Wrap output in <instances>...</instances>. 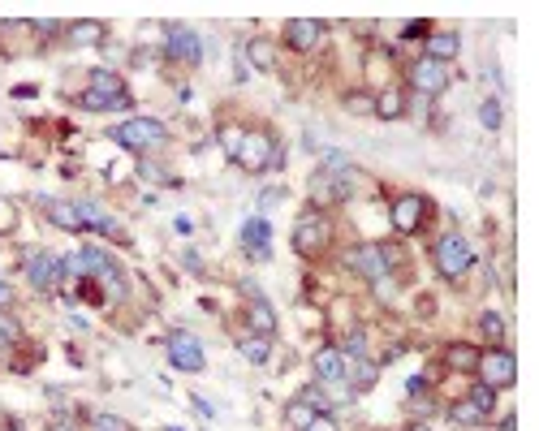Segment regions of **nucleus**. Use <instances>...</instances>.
<instances>
[{"label": "nucleus", "mask_w": 539, "mask_h": 431, "mask_svg": "<svg viewBox=\"0 0 539 431\" xmlns=\"http://www.w3.org/2000/svg\"><path fill=\"white\" fill-rule=\"evenodd\" d=\"M298 397L307 401V406L315 410V415H332V397H328V388H324V384H315V380H310L307 388L298 393Z\"/></svg>", "instance_id": "nucleus-28"}, {"label": "nucleus", "mask_w": 539, "mask_h": 431, "mask_svg": "<svg viewBox=\"0 0 539 431\" xmlns=\"http://www.w3.org/2000/svg\"><path fill=\"white\" fill-rule=\"evenodd\" d=\"M5 431H22V427H17V423H9V427H5Z\"/></svg>", "instance_id": "nucleus-43"}, {"label": "nucleus", "mask_w": 539, "mask_h": 431, "mask_svg": "<svg viewBox=\"0 0 539 431\" xmlns=\"http://www.w3.org/2000/svg\"><path fill=\"white\" fill-rule=\"evenodd\" d=\"M402 259H406V255H397V246H389V242H359V246L345 250V267H350L354 276H362L367 285L392 276Z\"/></svg>", "instance_id": "nucleus-2"}, {"label": "nucleus", "mask_w": 539, "mask_h": 431, "mask_svg": "<svg viewBox=\"0 0 539 431\" xmlns=\"http://www.w3.org/2000/svg\"><path fill=\"white\" fill-rule=\"evenodd\" d=\"M479 354H483V349L471 346V341H449V346L441 349V363H444V371H453V376H474Z\"/></svg>", "instance_id": "nucleus-16"}, {"label": "nucleus", "mask_w": 539, "mask_h": 431, "mask_svg": "<svg viewBox=\"0 0 539 431\" xmlns=\"http://www.w3.org/2000/svg\"><path fill=\"white\" fill-rule=\"evenodd\" d=\"M345 113H354V116L371 113V91H350V95H345Z\"/></svg>", "instance_id": "nucleus-33"}, {"label": "nucleus", "mask_w": 539, "mask_h": 431, "mask_svg": "<svg viewBox=\"0 0 539 431\" xmlns=\"http://www.w3.org/2000/svg\"><path fill=\"white\" fill-rule=\"evenodd\" d=\"M108 138H113L117 147H126V151H134V155H143V151H151V147H164V143H168V130H164L160 116H130V121L113 125V130H108Z\"/></svg>", "instance_id": "nucleus-6"}, {"label": "nucleus", "mask_w": 539, "mask_h": 431, "mask_svg": "<svg viewBox=\"0 0 539 431\" xmlns=\"http://www.w3.org/2000/svg\"><path fill=\"white\" fill-rule=\"evenodd\" d=\"M328 242H332V216H328L324 207H310L307 203L294 225V250L302 259H320L328 250Z\"/></svg>", "instance_id": "nucleus-5"}, {"label": "nucleus", "mask_w": 539, "mask_h": 431, "mask_svg": "<svg viewBox=\"0 0 539 431\" xmlns=\"http://www.w3.org/2000/svg\"><path fill=\"white\" fill-rule=\"evenodd\" d=\"M479 125H483V130H501V125H505V108H501V100L479 104Z\"/></svg>", "instance_id": "nucleus-29"}, {"label": "nucleus", "mask_w": 539, "mask_h": 431, "mask_svg": "<svg viewBox=\"0 0 539 431\" xmlns=\"http://www.w3.org/2000/svg\"><path fill=\"white\" fill-rule=\"evenodd\" d=\"M66 39L74 48H99V44L108 39V26H104L99 17H82V22H69L66 26Z\"/></svg>", "instance_id": "nucleus-18"}, {"label": "nucleus", "mask_w": 539, "mask_h": 431, "mask_svg": "<svg viewBox=\"0 0 539 431\" xmlns=\"http://www.w3.org/2000/svg\"><path fill=\"white\" fill-rule=\"evenodd\" d=\"M44 212H48V220H52V225H56L61 233H82L78 203H69V199H48V203H44Z\"/></svg>", "instance_id": "nucleus-22"}, {"label": "nucleus", "mask_w": 539, "mask_h": 431, "mask_svg": "<svg viewBox=\"0 0 539 431\" xmlns=\"http://www.w3.org/2000/svg\"><path fill=\"white\" fill-rule=\"evenodd\" d=\"M423 35H432V22H423V17H419V22H410L406 31H402V44H406V39H423Z\"/></svg>", "instance_id": "nucleus-36"}, {"label": "nucleus", "mask_w": 539, "mask_h": 431, "mask_svg": "<svg viewBox=\"0 0 539 431\" xmlns=\"http://www.w3.org/2000/svg\"><path fill=\"white\" fill-rule=\"evenodd\" d=\"M22 341V324L9 311H0V346H17Z\"/></svg>", "instance_id": "nucleus-32"}, {"label": "nucleus", "mask_w": 539, "mask_h": 431, "mask_svg": "<svg viewBox=\"0 0 539 431\" xmlns=\"http://www.w3.org/2000/svg\"><path fill=\"white\" fill-rule=\"evenodd\" d=\"M307 431H337V423H332V415H320L315 423H310Z\"/></svg>", "instance_id": "nucleus-39"}, {"label": "nucleus", "mask_w": 539, "mask_h": 431, "mask_svg": "<svg viewBox=\"0 0 539 431\" xmlns=\"http://www.w3.org/2000/svg\"><path fill=\"white\" fill-rule=\"evenodd\" d=\"M458 52H462V35L458 31H432L427 35V44H423V56L441 61V65H449Z\"/></svg>", "instance_id": "nucleus-20"}, {"label": "nucleus", "mask_w": 539, "mask_h": 431, "mask_svg": "<svg viewBox=\"0 0 539 431\" xmlns=\"http://www.w3.org/2000/svg\"><path fill=\"white\" fill-rule=\"evenodd\" d=\"M246 61L259 69V74H272V69H277V52H272V44H268L263 35H255V39L246 44Z\"/></svg>", "instance_id": "nucleus-24"}, {"label": "nucleus", "mask_w": 539, "mask_h": 431, "mask_svg": "<svg viewBox=\"0 0 539 431\" xmlns=\"http://www.w3.org/2000/svg\"><path fill=\"white\" fill-rule=\"evenodd\" d=\"M406 431H436L432 423H414V427H406Z\"/></svg>", "instance_id": "nucleus-42"}, {"label": "nucleus", "mask_w": 539, "mask_h": 431, "mask_svg": "<svg viewBox=\"0 0 539 431\" xmlns=\"http://www.w3.org/2000/svg\"><path fill=\"white\" fill-rule=\"evenodd\" d=\"M345 366H350V358L341 354V346H320L310 358V376H315V384L332 388V384H345Z\"/></svg>", "instance_id": "nucleus-15"}, {"label": "nucleus", "mask_w": 539, "mask_h": 431, "mask_svg": "<svg viewBox=\"0 0 539 431\" xmlns=\"http://www.w3.org/2000/svg\"><path fill=\"white\" fill-rule=\"evenodd\" d=\"M78 104L86 113H113V108H130V91H126V78L117 69L96 65L86 74V86H82Z\"/></svg>", "instance_id": "nucleus-1"}, {"label": "nucleus", "mask_w": 539, "mask_h": 431, "mask_svg": "<svg viewBox=\"0 0 539 431\" xmlns=\"http://www.w3.org/2000/svg\"><path fill=\"white\" fill-rule=\"evenodd\" d=\"M462 397H471L474 406H479V410H483V415H492V410H496V393H492L488 384H479V380H474L471 388H466V393H462Z\"/></svg>", "instance_id": "nucleus-30"}, {"label": "nucleus", "mask_w": 539, "mask_h": 431, "mask_svg": "<svg viewBox=\"0 0 539 431\" xmlns=\"http://www.w3.org/2000/svg\"><path fill=\"white\" fill-rule=\"evenodd\" d=\"M246 328L255 332V336H277V311H272V302L268 298H250L246 302Z\"/></svg>", "instance_id": "nucleus-19"}, {"label": "nucleus", "mask_w": 539, "mask_h": 431, "mask_svg": "<svg viewBox=\"0 0 539 431\" xmlns=\"http://www.w3.org/2000/svg\"><path fill=\"white\" fill-rule=\"evenodd\" d=\"M164 431H186V427H164Z\"/></svg>", "instance_id": "nucleus-44"}, {"label": "nucleus", "mask_w": 539, "mask_h": 431, "mask_svg": "<svg viewBox=\"0 0 539 431\" xmlns=\"http://www.w3.org/2000/svg\"><path fill=\"white\" fill-rule=\"evenodd\" d=\"M376 380H380L376 358H350V366H345V384H350V393H367Z\"/></svg>", "instance_id": "nucleus-21"}, {"label": "nucleus", "mask_w": 539, "mask_h": 431, "mask_svg": "<svg viewBox=\"0 0 539 431\" xmlns=\"http://www.w3.org/2000/svg\"><path fill=\"white\" fill-rule=\"evenodd\" d=\"M233 165L259 177V173H272V168L285 165V151H280L272 130H246L242 147H238V155H233Z\"/></svg>", "instance_id": "nucleus-3"}, {"label": "nucleus", "mask_w": 539, "mask_h": 431, "mask_svg": "<svg viewBox=\"0 0 539 431\" xmlns=\"http://www.w3.org/2000/svg\"><path fill=\"white\" fill-rule=\"evenodd\" d=\"M432 267H436L441 281H462L474 267V246L462 233H441L436 246H432Z\"/></svg>", "instance_id": "nucleus-4"}, {"label": "nucleus", "mask_w": 539, "mask_h": 431, "mask_svg": "<svg viewBox=\"0 0 539 431\" xmlns=\"http://www.w3.org/2000/svg\"><path fill=\"white\" fill-rule=\"evenodd\" d=\"M22 267H26V281H31V289H39V294H52V289H61V281L69 276V255L31 250V255L22 259Z\"/></svg>", "instance_id": "nucleus-9"}, {"label": "nucleus", "mask_w": 539, "mask_h": 431, "mask_svg": "<svg viewBox=\"0 0 539 431\" xmlns=\"http://www.w3.org/2000/svg\"><path fill=\"white\" fill-rule=\"evenodd\" d=\"M371 116L376 121H397V116H406V91L402 86H376V95H371Z\"/></svg>", "instance_id": "nucleus-17"}, {"label": "nucleus", "mask_w": 539, "mask_h": 431, "mask_svg": "<svg viewBox=\"0 0 539 431\" xmlns=\"http://www.w3.org/2000/svg\"><path fill=\"white\" fill-rule=\"evenodd\" d=\"M449 418H453L458 427H479V423H483L488 415H483V410H479L471 397H453V406H449Z\"/></svg>", "instance_id": "nucleus-26"}, {"label": "nucleus", "mask_w": 539, "mask_h": 431, "mask_svg": "<svg viewBox=\"0 0 539 431\" xmlns=\"http://www.w3.org/2000/svg\"><path fill=\"white\" fill-rule=\"evenodd\" d=\"M186 267H190V272H203V255H198V250H186Z\"/></svg>", "instance_id": "nucleus-40"}, {"label": "nucleus", "mask_w": 539, "mask_h": 431, "mask_svg": "<svg viewBox=\"0 0 539 431\" xmlns=\"http://www.w3.org/2000/svg\"><path fill=\"white\" fill-rule=\"evenodd\" d=\"M14 302H17L14 285H9V281H0V311H14Z\"/></svg>", "instance_id": "nucleus-37"}, {"label": "nucleus", "mask_w": 539, "mask_h": 431, "mask_svg": "<svg viewBox=\"0 0 539 431\" xmlns=\"http://www.w3.org/2000/svg\"><path fill=\"white\" fill-rule=\"evenodd\" d=\"M91 431H130V423L117 415H91Z\"/></svg>", "instance_id": "nucleus-34"}, {"label": "nucleus", "mask_w": 539, "mask_h": 431, "mask_svg": "<svg viewBox=\"0 0 539 431\" xmlns=\"http://www.w3.org/2000/svg\"><path fill=\"white\" fill-rule=\"evenodd\" d=\"M518 427V415H505V423H501V431H514Z\"/></svg>", "instance_id": "nucleus-41"}, {"label": "nucleus", "mask_w": 539, "mask_h": 431, "mask_svg": "<svg viewBox=\"0 0 539 431\" xmlns=\"http://www.w3.org/2000/svg\"><path fill=\"white\" fill-rule=\"evenodd\" d=\"M216 138H220V147H225V155H238V147H242V138H246V130L242 125H220V130H216Z\"/></svg>", "instance_id": "nucleus-31"}, {"label": "nucleus", "mask_w": 539, "mask_h": 431, "mask_svg": "<svg viewBox=\"0 0 539 431\" xmlns=\"http://www.w3.org/2000/svg\"><path fill=\"white\" fill-rule=\"evenodd\" d=\"M280 39H285V48L290 52L310 56V52L320 48V39H324V22H320V17H290L285 31H280Z\"/></svg>", "instance_id": "nucleus-13"}, {"label": "nucleus", "mask_w": 539, "mask_h": 431, "mask_svg": "<svg viewBox=\"0 0 539 431\" xmlns=\"http://www.w3.org/2000/svg\"><path fill=\"white\" fill-rule=\"evenodd\" d=\"M238 242H242V250L255 264H268L272 259V225H268V216H250L242 233H238Z\"/></svg>", "instance_id": "nucleus-14"}, {"label": "nucleus", "mask_w": 539, "mask_h": 431, "mask_svg": "<svg viewBox=\"0 0 539 431\" xmlns=\"http://www.w3.org/2000/svg\"><path fill=\"white\" fill-rule=\"evenodd\" d=\"M164 354H168V363H173V371H203L208 366V358H203V346H198L195 332L186 328H173L168 336H164Z\"/></svg>", "instance_id": "nucleus-11"}, {"label": "nucleus", "mask_w": 539, "mask_h": 431, "mask_svg": "<svg viewBox=\"0 0 539 431\" xmlns=\"http://www.w3.org/2000/svg\"><path fill=\"white\" fill-rule=\"evenodd\" d=\"M406 83L410 91H419V95H444L449 86H453V69L441 65V61H432V56H414L406 69Z\"/></svg>", "instance_id": "nucleus-10"}, {"label": "nucleus", "mask_w": 539, "mask_h": 431, "mask_svg": "<svg viewBox=\"0 0 539 431\" xmlns=\"http://www.w3.org/2000/svg\"><path fill=\"white\" fill-rule=\"evenodd\" d=\"M315 418H320V415L310 410L307 401H302V397H290V406H285V427H290V431H307Z\"/></svg>", "instance_id": "nucleus-27"}, {"label": "nucleus", "mask_w": 539, "mask_h": 431, "mask_svg": "<svg viewBox=\"0 0 539 431\" xmlns=\"http://www.w3.org/2000/svg\"><path fill=\"white\" fill-rule=\"evenodd\" d=\"M164 56L178 61V65H198V61H203V39H198L190 26L168 22V26H164Z\"/></svg>", "instance_id": "nucleus-12"}, {"label": "nucleus", "mask_w": 539, "mask_h": 431, "mask_svg": "<svg viewBox=\"0 0 539 431\" xmlns=\"http://www.w3.org/2000/svg\"><path fill=\"white\" fill-rule=\"evenodd\" d=\"M173 229H178L181 237H190V233H195V220H190V216H178V220H173Z\"/></svg>", "instance_id": "nucleus-38"}, {"label": "nucleus", "mask_w": 539, "mask_h": 431, "mask_svg": "<svg viewBox=\"0 0 539 431\" xmlns=\"http://www.w3.org/2000/svg\"><path fill=\"white\" fill-rule=\"evenodd\" d=\"M479 336L488 341V349L505 346V336H509V324H505V316H496V311H483V316H479Z\"/></svg>", "instance_id": "nucleus-25"}, {"label": "nucleus", "mask_w": 539, "mask_h": 431, "mask_svg": "<svg viewBox=\"0 0 539 431\" xmlns=\"http://www.w3.org/2000/svg\"><path fill=\"white\" fill-rule=\"evenodd\" d=\"M474 380L488 384L492 393H505V388H514V380H518V358H514V349H509V346L483 349V354H479V366H474Z\"/></svg>", "instance_id": "nucleus-8"}, {"label": "nucleus", "mask_w": 539, "mask_h": 431, "mask_svg": "<svg viewBox=\"0 0 539 431\" xmlns=\"http://www.w3.org/2000/svg\"><path fill=\"white\" fill-rule=\"evenodd\" d=\"M238 354H242L250 366H263L268 358H272V341H268V336H255V332H246V336H238Z\"/></svg>", "instance_id": "nucleus-23"}, {"label": "nucleus", "mask_w": 539, "mask_h": 431, "mask_svg": "<svg viewBox=\"0 0 539 431\" xmlns=\"http://www.w3.org/2000/svg\"><path fill=\"white\" fill-rule=\"evenodd\" d=\"M432 212H436V203L427 199V195H419V190H402L389 207V225H392L397 237H414V233L432 220Z\"/></svg>", "instance_id": "nucleus-7"}, {"label": "nucleus", "mask_w": 539, "mask_h": 431, "mask_svg": "<svg viewBox=\"0 0 539 431\" xmlns=\"http://www.w3.org/2000/svg\"><path fill=\"white\" fill-rule=\"evenodd\" d=\"M48 431H78V418L69 415V410H61V415L48 418Z\"/></svg>", "instance_id": "nucleus-35"}]
</instances>
